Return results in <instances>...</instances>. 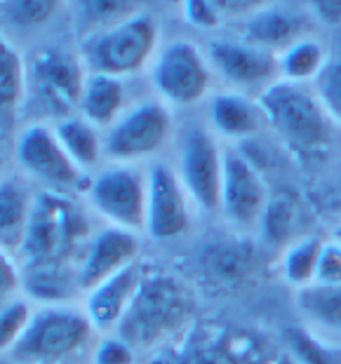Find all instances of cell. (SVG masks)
Here are the masks:
<instances>
[{"instance_id":"obj_1","label":"cell","mask_w":341,"mask_h":364,"mask_svg":"<svg viewBox=\"0 0 341 364\" xmlns=\"http://www.w3.org/2000/svg\"><path fill=\"white\" fill-rule=\"evenodd\" d=\"M92 237L88 219L71 198L41 193L17 252L31 291L41 299L66 296L71 277L78 282V275L71 270L73 261L85 259Z\"/></svg>"},{"instance_id":"obj_2","label":"cell","mask_w":341,"mask_h":364,"mask_svg":"<svg viewBox=\"0 0 341 364\" xmlns=\"http://www.w3.org/2000/svg\"><path fill=\"white\" fill-rule=\"evenodd\" d=\"M193 313L196 296L179 277L165 270H146L130 311L113 334L137 355L149 353L189 327Z\"/></svg>"},{"instance_id":"obj_3","label":"cell","mask_w":341,"mask_h":364,"mask_svg":"<svg viewBox=\"0 0 341 364\" xmlns=\"http://www.w3.org/2000/svg\"><path fill=\"white\" fill-rule=\"evenodd\" d=\"M259 106L271 129L304 158L322 156L335 139V120L313 87L276 80L259 95Z\"/></svg>"},{"instance_id":"obj_4","label":"cell","mask_w":341,"mask_h":364,"mask_svg":"<svg viewBox=\"0 0 341 364\" xmlns=\"http://www.w3.org/2000/svg\"><path fill=\"white\" fill-rule=\"evenodd\" d=\"M158 24L151 14L137 12L118 24L92 31L83 45L80 61L88 73L125 78L149 64L156 52Z\"/></svg>"},{"instance_id":"obj_5","label":"cell","mask_w":341,"mask_h":364,"mask_svg":"<svg viewBox=\"0 0 341 364\" xmlns=\"http://www.w3.org/2000/svg\"><path fill=\"white\" fill-rule=\"evenodd\" d=\"M88 315L66 306L36 311L26 334L5 355L17 364H61L78 355L92 336Z\"/></svg>"},{"instance_id":"obj_6","label":"cell","mask_w":341,"mask_h":364,"mask_svg":"<svg viewBox=\"0 0 341 364\" xmlns=\"http://www.w3.org/2000/svg\"><path fill=\"white\" fill-rule=\"evenodd\" d=\"M14 158H17L19 167L24 169V174L43 183L48 193H57V196L66 198L80 191L88 193L90 179L68 158L54 127L36 122V125L21 129L17 141H14Z\"/></svg>"},{"instance_id":"obj_7","label":"cell","mask_w":341,"mask_h":364,"mask_svg":"<svg viewBox=\"0 0 341 364\" xmlns=\"http://www.w3.org/2000/svg\"><path fill=\"white\" fill-rule=\"evenodd\" d=\"M149 179L132 165H108L90 179L88 200L92 209L113 228L139 233L146 228Z\"/></svg>"},{"instance_id":"obj_8","label":"cell","mask_w":341,"mask_h":364,"mask_svg":"<svg viewBox=\"0 0 341 364\" xmlns=\"http://www.w3.org/2000/svg\"><path fill=\"white\" fill-rule=\"evenodd\" d=\"M172 118L162 102H144L125 111L104 136V156L115 165H132L151 158L165 146Z\"/></svg>"},{"instance_id":"obj_9","label":"cell","mask_w":341,"mask_h":364,"mask_svg":"<svg viewBox=\"0 0 341 364\" xmlns=\"http://www.w3.org/2000/svg\"><path fill=\"white\" fill-rule=\"evenodd\" d=\"M179 179L193 203L205 212H219L224 149L214 132L205 125H191L179 144Z\"/></svg>"},{"instance_id":"obj_10","label":"cell","mask_w":341,"mask_h":364,"mask_svg":"<svg viewBox=\"0 0 341 364\" xmlns=\"http://www.w3.org/2000/svg\"><path fill=\"white\" fill-rule=\"evenodd\" d=\"M153 87L172 106L200 102L212 87V66L207 54L189 41L165 45L153 64Z\"/></svg>"},{"instance_id":"obj_11","label":"cell","mask_w":341,"mask_h":364,"mask_svg":"<svg viewBox=\"0 0 341 364\" xmlns=\"http://www.w3.org/2000/svg\"><path fill=\"white\" fill-rule=\"evenodd\" d=\"M263 343L226 324H193L186 331L172 364H263Z\"/></svg>"},{"instance_id":"obj_12","label":"cell","mask_w":341,"mask_h":364,"mask_svg":"<svg viewBox=\"0 0 341 364\" xmlns=\"http://www.w3.org/2000/svg\"><path fill=\"white\" fill-rule=\"evenodd\" d=\"M271 203L266 181L257 165L238 149H224V176L219 212L238 228L261 223Z\"/></svg>"},{"instance_id":"obj_13","label":"cell","mask_w":341,"mask_h":364,"mask_svg":"<svg viewBox=\"0 0 341 364\" xmlns=\"http://www.w3.org/2000/svg\"><path fill=\"white\" fill-rule=\"evenodd\" d=\"M88 73L80 59L66 52L48 50L31 61V82L36 87L38 99L52 115L61 120L71 118L73 108H80V97Z\"/></svg>"},{"instance_id":"obj_14","label":"cell","mask_w":341,"mask_h":364,"mask_svg":"<svg viewBox=\"0 0 341 364\" xmlns=\"http://www.w3.org/2000/svg\"><path fill=\"white\" fill-rule=\"evenodd\" d=\"M212 71L236 87H261L280 80V66L273 52H266L245 38H212L207 45Z\"/></svg>"},{"instance_id":"obj_15","label":"cell","mask_w":341,"mask_h":364,"mask_svg":"<svg viewBox=\"0 0 341 364\" xmlns=\"http://www.w3.org/2000/svg\"><path fill=\"white\" fill-rule=\"evenodd\" d=\"M146 233L153 240H174L189 228V203L179 174L167 165H153L146 174Z\"/></svg>"},{"instance_id":"obj_16","label":"cell","mask_w":341,"mask_h":364,"mask_svg":"<svg viewBox=\"0 0 341 364\" xmlns=\"http://www.w3.org/2000/svg\"><path fill=\"white\" fill-rule=\"evenodd\" d=\"M139 261V237L130 230L108 226L92 237L88 254L78 270L80 291H92L95 287L106 282L108 277L118 275Z\"/></svg>"},{"instance_id":"obj_17","label":"cell","mask_w":341,"mask_h":364,"mask_svg":"<svg viewBox=\"0 0 341 364\" xmlns=\"http://www.w3.org/2000/svg\"><path fill=\"white\" fill-rule=\"evenodd\" d=\"M144 275V263L137 261L130 268L120 270L118 275L108 277L106 282L85 294V315L92 322V327L99 331L118 329L120 320L130 311L132 301H135L139 287H142Z\"/></svg>"},{"instance_id":"obj_18","label":"cell","mask_w":341,"mask_h":364,"mask_svg":"<svg viewBox=\"0 0 341 364\" xmlns=\"http://www.w3.org/2000/svg\"><path fill=\"white\" fill-rule=\"evenodd\" d=\"M240 38L280 57L285 50L304 38V19L297 10H285L278 5L261 7V10H252Z\"/></svg>"},{"instance_id":"obj_19","label":"cell","mask_w":341,"mask_h":364,"mask_svg":"<svg viewBox=\"0 0 341 364\" xmlns=\"http://www.w3.org/2000/svg\"><path fill=\"white\" fill-rule=\"evenodd\" d=\"M36 198L26 181L19 176H5L0 188V233H3V254L14 257L26 237Z\"/></svg>"},{"instance_id":"obj_20","label":"cell","mask_w":341,"mask_h":364,"mask_svg":"<svg viewBox=\"0 0 341 364\" xmlns=\"http://www.w3.org/2000/svg\"><path fill=\"white\" fill-rule=\"evenodd\" d=\"M210 120L221 136L245 139L252 136L266 118L259 102H252L240 92H219L210 102Z\"/></svg>"},{"instance_id":"obj_21","label":"cell","mask_w":341,"mask_h":364,"mask_svg":"<svg viewBox=\"0 0 341 364\" xmlns=\"http://www.w3.org/2000/svg\"><path fill=\"white\" fill-rule=\"evenodd\" d=\"M125 106V85L122 78L113 75L88 73L83 97H80V115L95 127H111L120 118Z\"/></svg>"},{"instance_id":"obj_22","label":"cell","mask_w":341,"mask_h":364,"mask_svg":"<svg viewBox=\"0 0 341 364\" xmlns=\"http://www.w3.org/2000/svg\"><path fill=\"white\" fill-rule=\"evenodd\" d=\"M297 308L322 334L341 336V284H308L297 289Z\"/></svg>"},{"instance_id":"obj_23","label":"cell","mask_w":341,"mask_h":364,"mask_svg":"<svg viewBox=\"0 0 341 364\" xmlns=\"http://www.w3.org/2000/svg\"><path fill=\"white\" fill-rule=\"evenodd\" d=\"M57 132V139L64 146V151L68 153L75 165H78L83 172L97 167L99 160L104 156V139L99 136V127H95L92 122H88L83 115H71V118H64L54 125Z\"/></svg>"},{"instance_id":"obj_24","label":"cell","mask_w":341,"mask_h":364,"mask_svg":"<svg viewBox=\"0 0 341 364\" xmlns=\"http://www.w3.org/2000/svg\"><path fill=\"white\" fill-rule=\"evenodd\" d=\"M28 71L21 54L10 43H0V102H3V134H12L14 118L26 95Z\"/></svg>"},{"instance_id":"obj_25","label":"cell","mask_w":341,"mask_h":364,"mask_svg":"<svg viewBox=\"0 0 341 364\" xmlns=\"http://www.w3.org/2000/svg\"><path fill=\"white\" fill-rule=\"evenodd\" d=\"M254 250L243 242H219L205 252L203 270L212 282L224 287H236L250 273L254 263Z\"/></svg>"},{"instance_id":"obj_26","label":"cell","mask_w":341,"mask_h":364,"mask_svg":"<svg viewBox=\"0 0 341 364\" xmlns=\"http://www.w3.org/2000/svg\"><path fill=\"white\" fill-rule=\"evenodd\" d=\"M327 61H330V54L325 50V45L318 41V38L304 36L301 41H297L292 48H288L278 57L280 80L308 85V80H315L318 75L322 73Z\"/></svg>"},{"instance_id":"obj_27","label":"cell","mask_w":341,"mask_h":364,"mask_svg":"<svg viewBox=\"0 0 341 364\" xmlns=\"http://www.w3.org/2000/svg\"><path fill=\"white\" fill-rule=\"evenodd\" d=\"M325 240L320 237H299L292 240V245L285 247L283 259H280V270L285 282H290L297 289L315 282L318 275V263H320Z\"/></svg>"},{"instance_id":"obj_28","label":"cell","mask_w":341,"mask_h":364,"mask_svg":"<svg viewBox=\"0 0 341 364\" xmlns=\"http://www.w3.org/2000/svg\"><path fill=\"white\" fill-rule=\"evenodd\" d=\"M283 338L285 353L297 364H341L339 355L304 327H290Z\"/></svg>"},{"instance_id":"obj_29","label":"cell","mask_w":341,"mask_h":364,"mask_svg":"<svg viewBox=\"0 0 341 364\" xmlns=\"http://www.w3.org/2000/svg\"><path fill=\"white\" fill-rule=\"evenodd\" d=\"M297 219H299V209L290 196L271 198V203L261 219L263 237H266L271 245H292L290 235L294 226H297Z\"/></svg>"},{"instance_id":"obj_30","label":"cell","mask_w":341,"mask_h":364,"mask_svg":"<svg viewBox=\"0 0 341 364\" xmlns=\"http://www.w3.org/2000/svg\"><path fill=\"white\" fill-rule=\"evenodd\" d=\"M33 315L36 311L24 299H7L3 304V313H0V343H3L5 355L26 334Z\"/></svg>"},{"instance_id":"obj_31","label":"cell","mask_w":341,"mask_h":364,"mask_svg":"<svg viewBox=\"0 0 341 364\" xmlns=\"http://www.w3.org/2000/svg\"><path fill=\"white\" fill-rule=\"evenodd\" d=\"M54 10H57V3H52V0H10V3H3L5 24L17 28L41 26L52 17Z\"/></svg>"},{"instance_id":"obj_32","label":"cell","mask_w":341,"mask_h":364,"mask_svg":"<svg viewBox=\"0 0 341 364\" xmlns=\"http://www.w3.org/2000/svg\"><path fill=\"white\" fill-rule=\"evenodd\" d=\"M313 90L318 92V97H320L322 106L327 108L335 125H341V54L330 57L327 66H325L322 73L315 78Z\"/></svg>"},{"instance_id":"obj_33","label":"cell","mask_w":341,"mask_h":364,"mask_svg":"<svg viewBox=\"0 0 341 364\" xmlns=\"http://www.w3.org/2000/svg\"><path fill=\"white\" fill-rule=\"evenodd\" d=\"M318 284H341V242L327 240L322 245L320 263H318Z\"/></svg>"},{"instance_id":"obj_34","label":"cell","mask_w":341,"mask_h":364,"mask_svg":"<svg viewBox=\"0 0 341 364\" xmlns=\"http://www.w3.org/2000/svg\"><path fill=\"white\" fill-rule=\"evenodd\" d=\"M137 353L115 334L106 336L97 348L95 364H135Z\"/></svg>"},{"instance_id":"obj_35","label":"cell","mask_w":341,"mask_h":364,"mask_svg":"<svg viewBox=\"0 0 341 364\" xmlns=\"http://www.w3.org/2000/svg\"><path fill=\"white\" fill-rule=\"evenodd\" d=\"M184 14L186 21L198 28H214L216 21H219V10H216L214 3H207V0H189L184 5Z\"/></svg>"},{"instance_id":"obj_36","label":"cell","mask_w":341,"mask_h":364,"mask_svg":"<svg viewBox=\"0 0 341 364\" xmlns=\"http://www.w3.org/2000/svg\"><path fill=\"white\" fill-rule=\"evenodd\" d=\"M311 10L325 24H341V0H318L311 5Z\"/></svg>"},{"instance_id":"obj_37","label":"cell","mask_w":341,"mask_h":364,"mask_svg":"<svg viewBox=\"0 0 341 364\" xmlns=\"http://www.w3.org/2000/svg\"><path fill=\"white\" fill-rule=\"evenodd\" d=\"M0 275H3V291H5V296L19 289V270L14 268L12 257H7V254H3V259H0Z\"/></svg>"},{"instance_id":"obj_38","label":"cell","mask_w":341,"mask_h":364,"mask_svg":"<svg viewBox=\"0 0 341 364\" xmlns=\"http://www.w3.org/2000/svg\"><path fill=\"white\" fill-rule=\"evenodd\" d=\"M276 364H297V362H294L288 353H283V355H278V358H276Z\"/></svg>"},{"instance_id":"obj_39","label":"cell","mask_w":341,"mask_h":364,"mask_svg":"<svg viewBox=\"0 0 341 364\" xmlns=\"http://www.w3.org/2000/svg\"><path fill=\"white\" fill-rule=\"evenodd\" d=\"M337 193H339V200H341V174H339V181H337Z\"/></svg>"}]
</instances>
